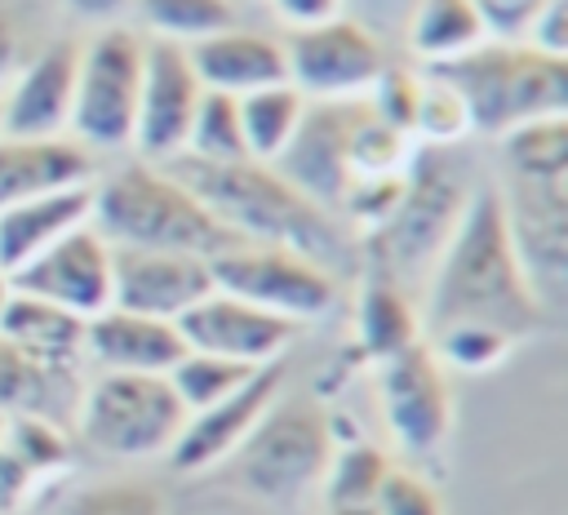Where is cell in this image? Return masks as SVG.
<instances>
[{
  "label": "cell",
  "instance_id": "cell-1",
  "mask_svg": "<svg viewBox=\"0 0 568 515\" xmlns=\"http://www.w3.org/2000/svg\"><path fill=\"white\" fill-rule=\"evenodd\" d=\"M493 329L510 342L532 337L550 324L546 306L532 297L501 218L497 186H475L457 231L426 275V333L439 329Z\"/></svg>",
  "mask_w": 568,
  "mask_h": 515
},
{
  "label": "cell",
  "instance_id": "cell-2",
  "mask_svg": "<svg viewBox=\"0 0 568 515\" xmlns=\"http://www.w3.org/2000/svg\"><path fill=\"white\" fill-rule=\"evenodd\" d=\"M169 173L186 182L204 209L231 226L244 244H284L337 275V266L351 258L342 231L333 226L328 209L306 200L288 178L275 173V164L262 160H195L173 155Z\"/></svg>",
  "mask_w": 568,
  "mask_h": 515
},
{
  "label": "cell",
  "instance_id": "cell-3",
  "mask_svg": "<svg viewBox=\"0 0 568 515\" xmlns=\"http://www.w3.org/2000/svg\"><path fill=\"white\" fill-rule=\"evenodd\" d=\"M89 222L102 231L111 249H160V253H186V258H217L235 244H244L231 226H222L204 200L178 182L160 164H124L102 186H93Z\"/></svg>",
  "mask_w": 568,
  "mask_h": 515
},
{
  "label": "cell",
  "instance_id": "cell-4",
  "mask_svg": "<svg viewBox=\"0 0 568 515\" xmlns=\"http://www.w3.org/2000/svg\"><path fill=\"white\" fill-rule=\"evenodd\" d=\"M422 71L439 75L462 98L475 133L506 138L528 120L568 115V58L519 40H484L470 53L430 62Z\"/></svg>",
  "mask_w": 568,
  "mask_h": 515
},
{
  "label": "cell",
  "instance_id": "cell-5",
  "mask_svg": "<svg viewBox=\"0 0 568 515\" xmlns=\"http://www.w3.org/2000/svg\"><path fill=\"white\" fill-rule=\"evenodd\" d=\"M466 200H470L466 173L457 169L453 151L426 147L408 155L390 218L377 231H368V271L395 280L404 293L417 284L426 289V275L444 253L448 235L457 231Z\"/></svg>",
  "mask_w": 568,
  "mask_h": 515
},
{
  "label": "cell",
  "instance_id": "cell-6",
  "mask_svg": "<svg viewBox=\"0 0 568 515\" xmlns=\"http://www.w3.org/2000/svg\"><path fill=\"white\" fill-rule=\"evenodd\" d=\"M333 448V422L315 400H275L235 448V471L253 497L297 506L311 488H320Z\"/></svg>",
  "mask_w": 568,
  "mask_h": 515
},
{
  "label": "cell",
  "instance_id": "cell-7",
  "mask_svg": "<svg viewBox=\"0 0 568 515\" xmlns=\"http://www.w3.org/2000/svg\"><path fill=\"white\" fill-rule=\"evenodd\" d=\"M186 422L182 400L164 373H111L102 368L75 404V426L89 448L106 457H160L173 448Z\"/></svg>",
  "mask_w": 568,
  "mask_h": 515
},
{
  "label": "cell",
  "instance_id": "cell-8",
  "mask_svg": "<svg viewBox=\"0 0 568 515\" xmlns=\"http://www.w3.org/2000/svg\"><path fill=\"white\" fill-rule=\"evenodd\" d=\"M209 275L213 289L253 302L271 315H284L293 324L320 320L337 302V275L284 244H235L209 258Z\"/></svg>",
  "mask_w": 568,
  "mask_h": 515
},
{
  "label": "cell",
  "instance_id": "cell-9",
  "mask_svg": "<svg viewBox=\"0 0 568 515\" xmlns=\"http://www.w3.org/2000/svg\"><path fill=\"white\" fill-rule=\"evenodd\" d=\"M142 44L124 27L98 31L75 62V98H71V129L75 142L89 147H129L138 120V89H142Z\"/></svg>",
  "mask_w": 568,
  "mask_h": 515
},
{
  "label": "cell",
  "instance_id": "cell-10",
  "mask_svg": "<svg viewBox=\"0 0 568 515\" xmlns=\"http://www.w3.org/2000/svg\"><path fill=\"white\" fill-rule=\"evenodd\" d=\"M515 262L555 320L568 293V178H510L497 191Z\"/></svg>",
  "mask_w": 568,
  "mask_h": 515
},
{
  "label": "cell",
  "instance_id": "cell-11",
  "mask_svg": "<svg viewBox=\"0 0 568 515\" xmlns=\"http://www.w3.org/2000/svg\"><path fill=\"white\" fill-rule=\"evenodd\" d=\"M284 62H288V84L311 102H333V98H355L368 93L373 80L386 67L382 40L355 22L351 13L293 27L284 40Z\"/></svg>",
  "mask_w": 568,
  "mask_h": 515
},
{
  "label": "cell",
  "instance_id": "cell-12",
  "mask_svg": "<svg viewBox=\"0 0 568 515\" xmlns=\"http://www.w3.org/2000/svg\"><path fill=\"white\" fill-rule=\"evenodd\" d=\"M377 400L390 440L408 457H435L444 448L453 431V395L426 337L377 364Z\"/></svg>",
  "mask_w": 568,
  "mask_h": 515
},
{
  "label": "cell",
  "instance_id": "cell-13",
  "mask_svg": "<svg viewBox=\"0 0 568 515\" xmlns=\"http://www.w3.org/2000/svg\"><path fill=\"white\" fill-rule=\"evenodd\" d=\"M368 115L364 98H333V102H306L297 133L288 147L271 160L280 178H288L306 200L315 204H342L346 186L355 182V129Z\"/></svg>",
  "mask_w": 568,
  "mask_h": 515
},
{
  "label": "cell",
  "instance_id": "cell-14",
  "mask_svg": "<svg viewBox=\"0 0 568 515\" xmlns=\"http://www.w3.org/2000/svg\"><path fill=\"white\" fill-rule=\"evenodd\" d=\"M13 293L53 302L80 320L111 306V244L93 222L67 231L36 258H27L18 271H9Z\"/></svg>",
  "mask_w": 568,
  "mask_h": 515
},
{
  "label": "cell",
  "instance_id": "cell-15",
  "mask_svg": "<svg viewBox=\"0 0 568 515\" xmlns=\"http://www.w3.org/2000/svg\"><path fill=\"white\" fill-rule=\"evenodd\" d=\"M200 93L204 84L191 71L186 44L151 36L142 44V89H138V120H133V142L142 147L146 160H173L186 151Z\"/></svg>",
  "mask_w": 568,
  "mask_h": 515
},
{
  "label": "cell",
  "instance_id": "cell-16",
  "mask_svg": "<svg viewBox=\"0 0 568 515\" xmlns=\"http://www.w3.org/2000/svg\"><path fill=\"white\" fill-rule=\"evenodd\" d=\"M178 333L186 342V351H209V355H222V360H240V364H275L284 355V346L293 342L297 324L284 320V315H271L253 302H240L222 289L204 293L191 311H182L178 320Z\"/></svg>",
  "mask_w": 568,
  "mask_h": 515
},
{
  "label": "cell",
  "instance_id": "cell-17",
  "mask_svg": "<svg viewBox=\"0 0 568 515\" xmlns=\"http://www.w3.org/2000/svg\"><path fill=\"white\" fill-rule=\"evenodd\" d=\"M280 382H284V368L275 360V364H262L244 386H235L217 404L186 413V422H182V431H178V440L169 448L173 471L195 475V471H209L213 462L231 457L248 440V431L257 426V417L280 400Z\"/></svg>",
  "mask_w": 568,
  "mask_h": 515
},
{
  "label": "cell",
  "instance_id": "cell-18",
  "mask_svg": "<svg viewBox=\"0 0 568 515\" xmlns=\"http://www.w3.org/2000/svg\"><path fill=\"white\" fill-rule=\"evenodd\" d=\"M204 293H213L204 258L160 249H111V306L120 311L178 320Z\"/></svg>",
  "mask_w": 568,
  "mask_h": 515
},
{
  "label": "cell",
  "instance_id": "cell-19",
  "mask_svg": "<svg viewBox=\"0 0 568 515\" xmlns=\"http://www.w3.org/2000/svg\"><path fill=\"white\" fill-rule=\"evenodd\" d=\"M75 62L80 49L71 40H53L36 53V62L22 67L9 98L0 102V133L9 138H62L71 124V98H75Z\"/></svg>",
  "mask_w": 568,
  "mask_h": 515
},
{
  "label": "cell",
  "instance_id": "cell-20",
  "mask_svg": "<svg viewBox=\"0 0 568 515\" xmlns=\"http://www.w3.org/2000/svg\"><path fill=\"white\" fill-rule=\"evenodd\" d=\"M84 351L111 373H169L186 355V342L173 320L106 306L84 320Z\"/></svg>",
  "mask_w": 568,
  "mask_h": 515
},
{
  "label": "cell",
  "instance_id": "cell-21",
  "mask_svg": "<svg viewBox=\"0 0 568 515\" xmlns=\"http://www.w3.org/2000/svg\"><path fill=\"white\" fill-rule=\"evenodd\" d=\"M186 58H191V71L204 89L231 93V98H244L253 89L288 80L284 44L275 36H262V31H240V27L213 31L204 40L186 44Z\"/></svg>",
  "mask_w": 568,
  "mask_h": 515
},
{
  "label": "cell",
  "instance_id": "cell-22",
  "mask_svg": "<svg viewBox=\"0 0 568 515\" xmlns=\"http://www.w3.org/2000/svg\"><path fill=\"white\" fill-rule=\"evenodd\" d=\"M93 160L84 142L75 138H9L0 133V209L67 191V186H89Z\"/></svg>",
  "mask_w": 568,
  "mask_h": 515
},
{
  "label": "cell",
  "instance_id": "cell-23",
  "mask_svg": "<svg viewBox=\"0 0 568 515\" xmlns=\"http://www.w3.org/2000/svg\"><path fill=\"white\" fill-rule=\"evenodd\" d=\"M89 209H93V186H67V191H49V195L0 209V271L4 275L18 271L40 249L84 226Z\"/></svg>",
  "mask_w": 568,
  "mask_h": 515
},
{
  "label": "cell",
  "instance_id": "cell-24",
  "mask_svg": "<svg viewBox=\"0 0 568 515\" xmlns=\"http://www.w3.org/2000/svg\"><path fill=\"white\" fill-rule=\"evenodd\" d=\"M80 404L75 368H53L22 346L0 337V413L4 417H44V422H67Z\"/></svg>",
  "mask_w": 568,
  "mask_h": 515
},
{
  "label": "cell",
  "instance_id": "cell-25",
  "mask_svg": "<svg viewBox=\"0 0 568 515\" xmlns=\"http://www.w3.org/2000/svg\"><path fill=\"white\" fill-rule=\"evenodd\" d=\"M0 337L53 368H75L84 355V320L27 293H9L0 315Z\"/></svg>",
  "mask_w": 568,
  "mask_h": 515
},
{
  "label": "cell",
  "instance_id": "cell-26",
  "mask_svg": "<svg viewBox=\"0 0 568 515\" xmlns=\"http://www.w3.org/2000/svg\"><path fill=\"white\" fill-rule=\"evenodd\" d=\"M67 466V440L58 422L4 417L0 426V506H13L44 471Z\"/></svg>",
  "mask_w": 568,
  "mask_h": 515
},
{
  "label": "cell",
  "instance_id": "cell-27",
  "mask_svg": "<svg viewBox=\"0 0 568 515\" xmlns=\"http://www.w3.org/2000/svg\"><path fill=\"white\" fill-rule=\"evenodd\" d=\"M355 329H359V346L373 364H382V360L408 351L413 342H422V324H417V311H413L408 293L395 280L377 275V271H368L364 284H359Z\"/></svg>",
  "mask_w": 568,
  "mask_h": 515
},
{
  "label": "cell",
  "instance_id": "cell-28",
  "mask_svg": "<svg viewBox=\"0 0 568 515\" xmlns=\"http://www.w3.org/2000/svg\"><path fill=\"white\" fill-rule=\"evenodd\" d=\"M404 36H408V49L422 58V67H430L484 44L488 27L470 0H413L404 18Z\"/></svg>",
  "mask_w": 568,
  "mask_h": 515
},
{
  "label": "cell",
  "instance_id": "cell-29",
  "mask_svg": "<svg viewBox=\"0 0 568 515\" xmlns=\"http://www.w3.org/2000/svg\"><path fill=\"white\" fill-rule=\"evenodd\" d=\"M235 102H240V133H244L248 160L271 164L288 147V138L297 133L302 111H306V98L284 80V84L253 89V93H244Z\"/></svg>",
  "mask_w": 568,
  "mask_h": 515
},
{
  "label": "cell",
  "instance_id": "cell-30",
  "mask_svg": "<svg viewBox=\"0 0 568 515\" xmlns=\"http://www.w3.org/2000/svg\"><path fill=\"white\" fill-rule=\"evenodd\" d=\"M510 178H568V115H546L501 138Z\"/></svg>",
  "mask_w": 568,
  "mask_h": 515
},
{
  "label": "cell",
  "instance_id": "cell-31",
  "mask_svg": "<svg viewBox=\"0 0 568 515\" xmlns=\"http://www.w3.org/2000/svg\"><path fill=\"white\" fill-rule=\"evenodd\" d=\"M390 471V457L377 448V444H342L333 448L328 466H324V502L328 511H351V506H373L377 497V484L386 479Z\"/></svg>",
  "mask_w": 568,
  "mask_h": 515
},
{
  "label": "cell",
  "instance_id": "cell-32",
  "mask_svg": "<svg viewBox=\"0 0 568 515\" xmlns=\"http://www.w3.org/2000/svg\"><path fill=\"white\" fill-rule=\"evenodd\" d=\"M257 368L253 364H240V360H222V355H209V351H186L164 377L173 386V395L182 400L186 413L195 408H209L217 404L222 395H231L235 386H244Z\"/></svg>",
  "mask_w": 568,
  "mask_h": 515
},
{
  "label": "cell",
  "instance_id": "cell-33",
  "mask_svg": "<svg viewBox=\"0 0 568 515\" xmlns=\"http://www.w3.org/2000/svg\"><path fill=\"white\" fill-rule=\"evenodd\" d=\"M155 31V40L173 44H195L213 31L235 27V4L231 0H133Z\"/></svg>",
  "mask_w": 568,
  "mask_h": 515
},
{
  "label": "cell",
  "instance_id": "cell-34",
  "mask_svg": "<svg viewBox=\"0 0 568 515\" xmlns=\"http://www.w3.org/2000/svg\"><path fill=\"white\" fill-rule=\"evenodd\" d=\"M195 160H244V133H240V102L231 93H213L204 89L191 115V133H186V151Z\"/></svg>",
  "mask_w": 568,
  "mask_h": 515
},
{
  "label": "cell",
  "instance_id": "cell-35",
  "mask_svg": "<svg viewBox=\"0 0 568 515\" xmlns=\"http://www.w3.org/2000/svg\"><path fill=\"white\" fill-rule=\"evenodd\" d=\"M62 515H164V497L146 479H102L80 488Z\"/></svg>",
  "mask_w": 568,
  "mask_h": 515
},
{
  "label": "cell",
  "instance_id": "cell-36",
  "mask_svg": "<svg viewBox=\"0 0 568 515\" xmlns=\"http://www.w3.org/2000/svg\"><path fill=\"white\" fill-rule=\"evenodd\" d=\"M435 351L439 364H453V368H466V373H479V368H493L506 360V351L515 346L510 337L493 333V329H475V324H457V329H439L430 333L426 342Z\"/></svg>",
  "mask_w": 568,
  "mask_h": 515
},
{
  "label": "cell",
  "instance_id": "cell-37",
  "mask_svg": "<svg viewBox=\"0 0 568 515\" xmlns=\"http://www.w3.org/2000/svg\"><path fill=\"white\" fill-rule=\"evenodd\" d=\"M422 84H417V115H413V133H422L430 147H444L453 138H462L470 124H466V107L462 98L430 71H417Z\"/></svg>",
  "mask_w": 568,
  "mask_h": 515
},
{
  "label": "cell",
  "instance_id": "cell-38",
  "mask_svg": "<svg viewBox=\"0 0 568 515\" xmlns=\"http://www.w3.org/2000/svg\"><path fill=\"white\" fill-rule=\"evenodd\" d=\"M373 515H444V497L426 475L408 466H390L386 479L377 484Z\"/></svg>",
  "mask_w": 568,
  "mask_h": 515
},
{
  "label": "cell",
  "instance_id": "cell-39",
  "mask_svg": "<svg viewBox=\"0 0 568 515\" xmlns=\"http://www.w3.org/2000/svg\"><path fill=\"white\" fill-rule=\"evenodd\" d=\"M417 84L422 75L417 71H404V67H382V75L373 80V98H364L373 107L377 120H386L390 129L399 133H413V115H417Z\"/></svg>",
  "mask_w": 568,
  "mask_h": 515
},
{
  "label": "cell",
  "instance_id": "cell-40",
  "mask_svg": "<svg viewBox=\"0 0 568 515\" xmlns=\"http://www.w3.org/2000/svg\"><path fill=\"white\" fill-rule=\"evenodd\" d=\"M524 36H528L532 49L568 58V0H546V4L532 13V22H528Z\"/></svg>",
  "mask_w": 568,
  "mask_h": 515
},
{
  "label": "cell",
  "instance_id": "cell-41",
  "mask_svg": "<svg viewBox=\"0 0 568 515\" xmlns=\"http://www.w3.org/2000/svg\"><path fill=\"white\" fill-rule=\"evenodd\" d=\"M470 4L479 9V18H484L488 31H497L501 40H515V36L528 31L532 13H537L546 0H470Z\"/></svg>",
  "mask_w": 568,
  "mask_h": 515
},
{
  "label": "cell",
  "instance_id": "cell-42",
  "mask_svg": "<svg viewBox=\"0 0 568 515\" xmlns=\"http://www.w3.org/2000/svg\"><path fill=\"white\" fill-rule=\"evenodd\" d=\"M342 4H351V18L364 22L373 36L382 27H404V18L413 9V0H342Z\"/></svg>",
  "mask_w": 568,
  "mask_h": 515
},
{
  "label": "cell",
  "instance_id": "cell-43",
  "mask_svg": "<svg viewBox=\"0 0 568 515\" xmlns=\"http://www.w3.org/2000/svg\"><path fill=\"white\" fill-rule=\"evenodd\" d=\"M271 4L293 27H311V22H324V18L342 13V0H271Z\"/></svg>",
  "mask_w": 568,
  "mask_h": 515
},
{
  "label": "cell",
  "instance_id": "cell-44",
  "mask_svg": "<svg viewBox=\"0 0 568 515\" xmlns=\"http://www.w3.org/2000/svg\"><path fill=\"white\" fill-rule=\"evenodd\" d=\"M18 49H22L18 27H13V18H9V13H0V84L18 71Z\"/></svg>",
  "mask_w": 568,
  "mask_h": 515
},
{
  "label": "cell",
  "instance_id": "cell-45",
  "mask_svg": "<svg viewBox=\"0 0 568 515\" xmlns=\"http://www.w3.org/2000/svg\"><path fill=\"white\" fill-rule=\"evenodd\" d=\"M71 13H80V18H93V22H111V18H120L133 0H62Z\"/></svg>",
  "mask_w": 568,
  "mask_h": 515
},
{
  "label": "cell",
  "instance_id": "cell-46",
  "mask_svg": "<svg viewBox=\"0 0 568 515\" xmlns=\"http://www.w3.org/2000/svg\"><path fill=\"white\" fill-rule=\"evenodd\" d=\"M9 293H13V284H9V275L0 271V315H4V302H9Z\"/></svg>",
  "mask_w": 568,
  "mask_h": 515
},
{
  "label": "cell",
  "instance_id": "cell-47",
  "mask_svg": "<svg viewBox=\"0 0 568 515\" xmlns=\"http://www.w3.org/2000/svg\"><path fill=\"white\" fill-rule=\"evenodd\" d=\"M324 515H373V506H351V511H324Z\"/></svg>",
  "mask_w": 568,
  "mask_h": 515
}]
</instances>
